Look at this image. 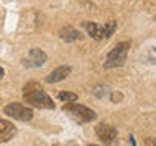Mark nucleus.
Wrapping results in <instances>:
<instances>
[{
	"instance_id": "9",
	"label": "nucleus",
	"mask_w": 156,
	"mask_h": 146,
	"mask_svg": "<svg viewBox=\"0 0 156 146\" xmlns=\"http://www.w3.org/2000/svg\"><path fill=\"white\" fill-rule=\"evenodd\" d=\"M83 26H85L88 34H90L94 41H102V39H104V29H102V26H99L98 23H94V21H85V23H83Z\"/></svg>"
},
{
	"instance_id": "15",
	"label": "nucleus",
	"mask_w": 156,
	"mask_h": 146,
	"mask_svg": "<svg viewBox=\"0 0 156 146\" xmlns=\"http://www.w3.org/2000/svg\"><path fill=\"white\" fill-rule=\"evenodd\" d=\"M146 144H156V138H148L146 140Z\"/></svg>"
},
{
	"instance_id": "4",
	"label": "nucleus",
	"mask_w": 156,
	"mask_h": 146,
	"mask_svg": "<svg viewBox=\"0 0 156 146\" xmlns=\"http://www.w3.org/2000/svg\"><path fill=\"white\" fill-rule=\"evenodd\" d=\"M3 114H7L8 117H13L15 120L20 122H29L33 119V110L26 106H21L18 102H12L3 107Z\"/></svg>"
},
{
	"instance_id": "6",
	"label": "nucleus",
	"mask_w": 156,
	"mask_h": 146,
	"mask_svg": "<svg viewBox=\"0 0 156 146\" xmlns=\"http://www.w3.org/2000/svg\"><path fill=\"white\" fill-rule=\"evenodd\" d=\"M47 62V55H46V52H42L41 49H31L29 50V55L28 58H24L23 60V65H26V67H42L44 63Z\"/></svg>"
},
{
	"instance_id": "7",
	"label": "nucleus",
	"mask_w": 156,
	"mask_h": 146,
	"mask_svg": "<svg viewBox=\"0 0 156 146\" xmlns=\"http://www.w3.org/2000/svg\"><path fill=\"white\" fill-rule=\"evenodd\" d=\"M16 135V128L13 127L12 122L0 119V143H7Z\"/></svg>"
},
{
	"instance_id": "13",
	"label": "nucleus",
	"mask_w": 156,
	"mask_h": 146,
	"mask_svg": "<svg viewBox=\"0 0 156 146\" xmlns=\"http://www.w3.org/2000/svg\"><path fill=\"white\" fill-rule=\"evenodd\" d=\"M91 91H93V94H94L96 97H99V99H102L104 96L109 94V88H107V86H102V85H98V86H94Z\"/></svg>"
},
{
	"instance_id": "10",
	"label": "nucleus",
	"mask_w": 156,
	"mask_h": 146,
	"mask_svg": "<svg viewBox=\"0 0 156 146\" xmlns=\"http://www.w3.org/2000/svg\"><path fill=\"white\" fill-rule=\"evenodd\" d=\"M58 36H60V39L65 42H75L80 39V33L72 26H63L60 31H58Z\"/></svg>"
},
{
	"instance_id": "8",
	"label": "nucleus",
	"mask_w": 156,
	"mask_h": 146,
	"mask_svg": "<svg viewBox=\"0 0 156 146\" xmlns=\"http://www.w3.org/2000/svg\"><path fill=\"white\" fill-rule=\"evenodd\" d=\"M70 73H72V67H68V65L58 67V68H55L52 73H49V75L46 76V83H58V81L65 80Z\"/></svg>"
},
{
	"instance_id": "3",
	"label": "nucleus",
	"mask_w": 156,
	"mask_h": 146,
	"mask_svg": "<svg viewBox=\"0 0 156 146\" xmlns=\"http://www.w3.org/2000/svg\"><path fill=\"white\" fill-rule=\"evenodd\" d=\"M63 110H67L68 114H72V117H75V119H78V122H83V123L96 119L94 110L88 109L86 106H81V104H78V102H67V104L63 106Z\"/></svg>"
},
{
	"instance_id": "17",
	"label": "nucleus",
	"mask_w": 156,
	"mask_h": 146,
	"mask_svg": "<svg viewBox=\"0 0 156 146\" xmlns=\"http://www.w3.org/2000/svg\"><path fill=\"white\" fill-rule=\"evenodd\" d=\"M3 75H5V70H3L2 67H0V80H2V78H3Z\"/></svg>"
},
{
	"instance_id": "5",
	"label": "nucleus",
	"mask_w": 156,
	"mask_h": 146,
	"mask_svg": "<svg viewBox=\"0 0 156 146\" xmlns=\"http://www.w3.org/2000/svg\"><path fill=\"white\" fill-rule=\"evenodd\" d=\"M96 136L104 144H111V143H114V140L117 138V130L114 127L107 125V123H99L96 127Z\"/></svg>"
},
{
	"instance_id": "16",
	"label": "nucleus",
	"mask_w": 156,
	"mask_h": 146,
	"mask_svg": "<svg viewBox=\"0 0 156 146\" xmlns=\"http://www.w3.org/2000/svg\"><path fill=\"white\" fill-rule=\"evenodd\" d=\"M129 143H130V144H133V146H135V140H133V136H132V135L129 136Z\"/></svg>"
},
{
	"instance_id": "12",
	"label": "nucleus",
	"mask_w": 156,
	"mask_h": 146,
	"mask_svg": "<svg viewBox=\"0 0 156 146\" xmlns=\"http://www.w3.org/2000/svg\"><path fill=\"white\" fill-rule=\"evenodd\" d=\"M102 29H104V39L111 37L112 34L115 33V29H117V21H109V23H104V26H102Z\"/></svg>"
},
{
	"instance_id": "2",
	"label": "nucleus",
	"mask_w": 156,
	"mask_h": 146,
	"mask_svg": "<svg viewBox=\"0 0 156 146\" xmlns=\"http://www.w3.org/2000/svg\"><path fill=\"white\" fill-rule=\"evenodd\" d=\"M130 44L129 42H119L115 44L114 49L107 54L104 68H114V67H122L127 60V54H129Z\"/></svg>"
},
{
	"instance_id": "11",
	"label": "nucleus",
	"mask_w": 156,
	"mask_h": 146,
	"mask_svg": "<svg viewBox=\"0 0 156 146\" xmlns=\"http://www.w3.org/2000/svg\"><path fill=\"white\" fill-rule=\"evenodd\" d=\"M58 97V101H62V102H75L78 99V94L76 92H70V91H60L57 94Z\"/></svg>"
},
{
	"instance_id": "14",
	"label": "nucleus",
	"mask_w": 156,
	"mask_h": 146,
	"mask_svg": "<svg viewBox=\"0 0 156 146\" xmlns=\"http://www.w3.org/2000/svg\"><path fill=\"white\" fill-rule=\"evenodd\" d=\"M122 99H124V94H122L120 91H117V92H111V101L114 102V104H117V102H120Z\"/></svg>"
},
{
	"instance_id": "1",
	"label": "nucleus",
	"mask_w": 156,
	"mask_h": 146,
	"mask_svg": "<svg viewBox=\"0 0 156 146\" xmlns=\"http://www.w3.org/2000/svg\"><path fill=\"white\" fill-rule=\"evenodd\" d=\"M23 99L31 107H36V109H54V102L49 97V94L41 88V85H37L34 81L24 85Z\"/></svg>"
}]
</instances>
